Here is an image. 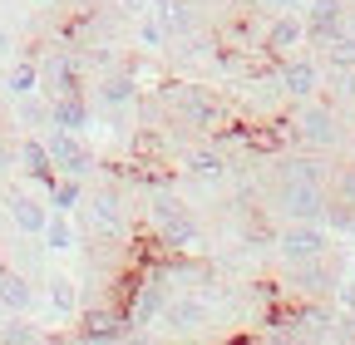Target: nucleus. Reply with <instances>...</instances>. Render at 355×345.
<instances>
[{"label":"nucleus","mask_w":355,"mask_h":345,"mask_svg":"<svg viewBox=\"0 0 355 345\" xmlns=\"http://www.w3.org/2000/svg\"><path fill=\"white\" fill-rule=\"evenodd\" d=\"M163 104H168V114L183 123V128H193V134H217V128H232V109H227V99H222L212 84H173V89L163 94Z\"/></svg>","instance_id":"nucleus-1"},{"label":"nucleus","mask_w":355,"mask_h":345,"mask_svg":"<svg viewBox=\"0 0 355 345\" xmlns=\"http://www.w3.org/2000/svg\"><path fill=\"white\" fill-rule=\"evenodd\" d=\"M272 202L286 222H321L331 188L316 172H272Z\"/></svg>","instance_id":"nucleus-2"},{"label":"nucleus","mask_w":355,"mask_h":345,"mask_svg":"<svg viewBox=\"0 0 355 345\" xmlns=\"http://www.w3.org/2000/svg\"><path fill=\"white\" fill-rule=\"evenodd\" d=\"M340 114L326 104V99H301L296 114H291V143L311 148V153H331L340 148Z\"/></svg>","instance_id":"nucleus-3"},{"label":"nucleus","mask_w":355,"mask_h":345,"mask_svg":"<svg viewBox=\"0 0 355 345\" xmlns=\"http://www.w3.org/2000/svg\"><path fill=\"white\" fill-rule=\"evenodd\" d=\"M79 218H84V232L94 237L99 247H109V242H123L128 237V218H123V197L114 193V188H99L94 197H79Z\"/></svg>","instance_id":"nucleus-4"},{"label":"nucleus","mask_w":355,"mask_h":345,"mask_svg":"<svg viewBox=\"0 0 355 345\" xmlns=\"http://www.w3.org/2000/svg\"><path fill=\"white\" fill-rule=\"evenodd\" d=\"M35 64H40V94H44V99H60V94H79V89H84L79 50L50 45L44 55H35Z\"/></svg>","instance_id":"nucleus-5"},{"label":"nucleus","mask_w":355,"mask_h":345,"mask_svg":"<svg viewBox=\"0 0 355 345\" xmlns=\"http://www.w3.org/2000/svg\"><path fill=\"white\" fill-rule=\"evenodd\" d=\"M44 153H50L55 172H64V178H84L94 172V153L84 148V134H69V128H55L44 123Z\"/></svg>","instance_id":"nucleus-6"},{"label":"nucleus","mask_w":355,"mask_h":345,"mask_svg":"<svg viewBox=\"0 0 355 345\" xmlns=\"http://www.w3.org/2000/svg\"><path fill=\"white\" fill-rule=\"evenodd\" d=\"M139 335L144 330H133L119 306H89L79 316V330H74V340H84V345H123V340H139Z\"/></svg>","instance_id":"nucleus-7"},{"label":"nucleus","mask_w":355,"mask_h":345,"mask_svg":"<svg viewBox=\"0 0 355 345\" xmlns=\"http://www.w3.org/2000/svg\"><path fill=\"white\" fill-rule=\"evenodd\" d=\"M272 242H277V251H282L286 267H291V262H311V256H326V251H331V237H326L321 222H286Z\"/></svg>","instance_id":"nucleus-8"},{"label":"nucleus","mask_w":355,"mask_h":345,"mask_svg":"<svg viewBox=\"0 0 355 345\" xmlns=\"http://www.w3.org/2000/svg\"><path fill=\"white\" fill-rule=\"evenodd\" d=\"M306 39V25H301V10H282V15H266L261 25V55L266 60H286L301 50Z\"/></svg>","instance_id":"nucleus-9"},{"label":"nucleus","mask_w":355,"mask_h":345,"mask_svg":"<svg viewBox=\"0 0 355 345\" xmlns=\"http://www.w3.org/2000/svg\"><path fill=\"white\" fill-rule=\"evenodd\" d=\"M277 89L286 94V99H316V89H321V64L311 60V55H286V60H277Z\"/></svg>","instance_id":"nucleus-10"},{"label":"nucleus","mask_w":355,"mask_h":345,"mask_svg":"<svg viewBox=\"0 0 355 345\" xmlns=\"http://www.w3.org/2000/svg\"><path fill=\"white\" fill-rule=\"evenodd\" d=\"M183 172H188L193 183H202V188H222V183L232 178V158H227V148H217L207 139V143H198V148L183 153Z\"/></svg>","instance_id":"nucleus-11"},{"label":"nucleus","mask_w":355,"mask_h":345,"mask_svg":"<svg viewBox=\"0 0 355 345\" xmlns=\"http://www.w3.org/2000/svg\"><path fill=\"white\" fill-rule=\"evenodd\" d=\"M148 15L163 25L168 45H178V39L198 35V10H193V0H148Z\"/></svg>","instance_id":"nucleus-12"},{"label":"nucleus","mask_w":355,"mask_h":345,"mask_svg":"<svg viewBox=\"0 0 355 345\" xmlns=\"http://www.w3.org/2000/svg\"><path fill=\"white\" fill-rule=\"evenodd\" d=\"M345 0H311V6L301 10V25H306V39L311 45H321L326 35H336L340 25H345Z\"/></svg>","instance_id":"nucleus-13"},{"label":"nucleus","mask_w":355,"mask_h":345,"mask_svg":"<svg viewBox=\"0 0 355 345\" xmlns=\"http://www.w3.org/2000/svg\"><path fill=\"white\" fill-rule=\"evenodd\" d=\"M158 321H168L178 335H198L207 326V301L202 296H168V306H163Z\"/></svg>","instance_id":"nucleus-14"},{"label":"nucleus","mask_w":355,"mask_h":345,"mask_svg":"<svg viewBox=\"0 0 355 345\" xmlns=\"http://www.w3.org/2000/svg\"><path fill=\"white\" fill-rule=\"evenodd\" d=\"M6 218H10L25 237H40V232H44V218H50V202L35 197V193H10V197H6Z\"/></svg>","instance_id":"nucleus-15"},{"label":"nucleus","mask_w":355,"mask_h":345,"mask_svg":"<svg viewBox=\"0 0 355 345\" xmlns=\"http://www.w3.org/2000/svg\"><path fill=\"white\" fill-rule=\"evenodd\" d=\"M50 123L55 128H69V134H84L89 123H94V104H89V94H60L50 99Z\"/></svg>","instance_id":"nucleus-16"},{"label":"nucleus","mask_w":355,"mask_h":345,"mask_svg":"<svg viewBox=\"0 0 355 345\" xmlns=\"http://www.w3.org/2000/svg\"><path fill=\"white\" fill-rule=\"evenodd\" d=\"M15 163H20V172L35 188H50L55 183V163H50V153H44V139H20L15 143Z\"/></svg>","instance_id":"nucleus-17"},{"label":"nucleus","mask_w":355,"mask_h":345,"mask_svg":"<svg viewBox=\"0 0 355 345\" xmlns=\"http://www.w3.org/2000/svg\"><path fill=\"white\" fill-rule=\"evenodd\" d=\"M291 286H296V296H331L336 272H326V256H311V262H291Z\"/></svg>","instance_id":"nucleus-18"},{"label":"nucleus","mask_w":355,"mask_h":345,"mask_svg":"<svg viewBox=\"0 0 355 345\" xmlns=\"http://www.w3.org/2000/svg\"><path fill=\"white\" fill-rule=\"evenodd\" d=\"M99 104H104L109 114H128L133 104H139V79H133V69L109 74V79L99 84Z\"/></svg>","instance_id":"nucleus-19"},{"label":"nucleus","mask_w":355,"mask_h":345,"mask_svg":"<svg viewBox=\"0 0 355 345\" xmlns=\"http://www.w3.org/2000/svg\"><path fill=\"white\" fill-rule=\"evenodd\" d=\"M0 301H6V311L10 316H25L30 306H35V286H30V276H20V272H0Z\"/></svg>","instance_id":"nucleus-20"},{"label":"nucleus","mask_w":355,"mask_h":345,"mask_svg":"<svg viewBox=\"0 0 355 345\" xmlns=\"http://www.w3.org/2000/svg\"><path fill=\"white\" fill-rule=\"evenodd\" d=\"M316 50H321V60L331 64V74H345V69L355 64V35H350V30L340 25L336 35H326V39H321Z\"/></svg>","instance_id":"nucleus-21"},{"label":"nucleus","mask_w":355,"mask_h":345,"mask_svg":"<svg viewBox=\"0 0 355 345\" xmlns=\"http://www.w3.org/2000/svg\"><path fill=\"white\" fill-rule=\"evenodd\" d=\"M44 247H50V251H74L79 247V227H74V218H69V212H50V218H44Z\"/></svg>","instance_id":"nucleus-22"},{"label":"nucleus","mask_w":355,"mask_h":345,"mask_svg":"<svg viewBox=\"0 0 355 345\" xmlns=\"http://www.w3.org/2000/svg\"><path fill=\"white\" fill-rule=\"evenodd\" d=\"M6 94H10V99L40 94V64H35V55H25V60L10 64V74H6Z\"/></svg>","instance_id":"nucleus-23"},{"label":"nucleus","mask_w":355,"mask_h":345,"mask_svg":"<svg viewBox=\"0 0 355 345\" xmlns=\"http://www.w3.org/2000/svg\"><path fill=\"white\" fill-rule=\"evenodd\" d=\"M84 197V178H64V172H55V183L44 188V202H50V212H74Z\"/></svg>","instance_id":"nucleus-24"},{"label":"nucleus","mask_w":355,"mask_h":345,"mask_svg":"<svg viewBox=\"0 0 355 345\" xmlns=\"http://www.w3.org/2000/svg\"><path fill=\"white\" fill-rule=\"evenodd\" d=\"M44 286H50V311H55L60 321L79 316V296H74V281H69V276H50Z\"/></svg>","instance_id":"nucleus-25"},{"label":"nucleus","mask_w":355,"mask_h":345,"mask_svg":"<svg viewBox=\"0 0 355 345\" xmlns=\"http://www.w3.org/2000/svg\"><path fill=\"white\" fill-rule=\"evenodd\" d=\"M40 340H44V330L30 326L25 316H6V321H0V345H40Z\"/></svg>","instance_id":"nucleus-26"},{"label":"nucleus","mask_w":355,"mask_h":345,"mask_svg":"<svg viewBox=\"0 0 355 345\" xmlns=\"http://www.w3.org/2000/svg\"><path fill=\"white\" fill-rule=\"evenodd\" d=\"M326 188H331V197H340V202H350V207H355V163H345V168H331Z\"/></svg>","instance_id":"nucleus-27"},{"label":"nucleus","mask_w":355,"mask_h":345,"mask_svg":"<svg viewBox=\"0 0 355 345\" xmlns=\"http://www.w3.org/2000/svg\"><path fill=\"white\" fill-rule=\"evenodd\" d=\"M139 45H144V50H168V35H163V25H158L148 10L139 15Z\"/></svg>","instance_id":"nucleus-28"},{"label":"nucleus","mask_w":355,"mask_h":345,"mask_svg":"<svg viewBox=\"0 0 355 345\" xmlns=\"http://www.w3.org/2000/svg\"><path fill=\"white\" fill-rule=\"evenodd\" d=\"M247 6L261 15H282V10H301V0H247Z\"/></svg>","instance_id":"nucleus-29"},{"label":"nucleus","mask_w":355,"mask_h":345,"mask_svg":"<svg viewBox=\"0 0 355 345\" xmlns=\"http://www.w3.org/2000/svg\"><path fill=\"white\" fill-rule=\"evenodd\" d=\"M119 10H123V15H133V20H139V15L148 10V0H119Z\"/></svg>","instance_id":"nucleus-30"},{"label":"nucleus","mask_w":355,"mask_h":345,"mask_svg":"<svg viewBox=\"0 0 355 345\" xmlns=\"http://www.w3.org/2000/svg\"><path fill=\"white\" fill-rule=\"evenodd\" d=\"M336 79H340V89H345V94H350V99H355V64H350V69H345V74H336Z\"/></svg>","instance_id":"nucleus-31"},{"label":"nucleus","mask_w":355,"mask_h":345,"mask_svg":"<svg viewBox=\"0 0 355 345\" xmlns=\"http://www.w3.org/2000/svg\"><path fill=\"white\" fill-rule=\"evenodd\" d=\"M345 30H350V35H355V6H350V10H345Z\"/></svg>","instance_id":"nucleus-32"},{"label":"nucleus","mask_w":355,"mask_h":345,"mask_svg":"<svg viewBox=\"0 0 355 345\" xmlns=\"http://www.w3.org/2000/svg\"><path fill=\"white\" fill-rule=\"evenodd\" d=\"M6 50H10V35H6V30H0V55H6Z\"/></svg>","instance_id":"nucleus-33"},{"label":"nucleus","mask_w":355,"mask_h":345,"mask_svg":"<svg viewBox=\"0 0 355 345\" xmlns=\"http://www.w3.org/2000/svg\"><path fill=\"white\" fill-rule=\"evenodd\" d=\"M345 237H350V242H355V212H350V227H345Z\"/></svg>","instance_id":"nucleus-34"},{"label":"nucleus","mask_w":355,"mask_h":345,"mask_svg":"<svg viewBox=\"0 0 355 345\" xmlns=\"http://www.w3.org/2000/svg\"><path fill=\"white\" fill-rule=\"evenodd\" d=\"M6 316H10V311H6V301H0V321H6Z\"/></svg>","instance_id":"nucleus-35"},{"label":"nucleus","mask_w":355,"mask_h":345,"mask_svg":"<svg viewBox=\"0 0 355 345\" xmlns=\"http://www.w3.org/2000/svg\"><path fill=\"white\" fill-rule=\"evenodd\" d=\"M40 6H60V0H40Z\"/></svg>","instance_id":"nucleus-36"},{"label":"nucleus","mask_w":355,"mask_h":345,"mask_svg":"<svg viewBox=\"0 0 355 345\" xmlns=\"http://www.w3.org/2000/svg\"><path fill=\"white\" fill-rule=\"evenodd\" d=\"M0 222H6V202H0Z\"/></svg>","instance_id":"nucleus-37"},{"label":"nucleus","mask_w":355,"mask_h":345,"mask_svg":"<svg viewBox=\"0 0 355 345\" xmlns=\"http://www.w3.org/2000/svg\"><path fill=\"white\" fill-rule=\"evenodd\" d=\"M0 272H6V256H0Z\"/></svg>","instance_id":"nucleus-38"},{"label":"nucleus","mask_w":355,"mask_h":345,"mask_svg":"<svg viewBox=\"0 0 355 345\" xmlns=\"http://www.w3.org/2000/svg\"><path fill=\"white\" fill-rule=\"evenodd\" d=\"M350 281H355V267H350Z\"/></svg>","instance_id":"nucleus-39"},{"label":"nucleus","mask_w":355,"mask_h":345,"mask_svg":"<svg viewBox=\"0 0 355 345\" xmlns=\"http://www.w3.org/2000/svg\"><path fill=\"white\" fill-rule=\"evenodd\" d=\"M350 104H355V99H350Z\"/></svg>","instance_id":"nucleus-40"}]
</instances>
